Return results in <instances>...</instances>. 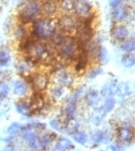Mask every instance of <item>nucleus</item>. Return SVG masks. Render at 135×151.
Here are the masks:
<instances>
[{"label": "nucleus", "mask_w": 135, "mask_h": 151, "mask_svg": "<svg viewBox=\"0 0 135 151\" xmlns=\"http://www.w3.org/2000/svg\"><path fill=\"white\" fill-rule=\"evenodd\" d=\"M42 15V2L39 0H30L22 7L19 13L20 21L22 24L32 23Z\"/></svg>", "instance_id": "7ed1b4c3"}, {"label": "nucleus", "mask_w": 135, "mask_h": 151, "mask_svg": "<svg viewBox=\"0 0 135 151\" xmlns=\"http://www.w3.org/2000/svg\"><path fill=\"white\" fill-rule=\"evenodd\" d=\"M123 0H111V6H112V8L113 7H117V6H120V5H123Z\"/></svg>", "instance_id": "79ce46f5"}, {"label": "nucleus", "mask_w": 135, "mask_h": 151, "mask_svg": "<svg viewBox=\"0 0 135 151\" xmlns=\"http://www.w3.org/2000/svg\"><path fill=\"white\" fill-rule=\"evenodd\" d=\"M128 35H129L128 29L123 24H116L111 30V36L117 42H123L125 39L128 38Z\"/></svg>", "instance_id": "9b49d317"}, {"label": "nucleus", "mask_w": 135, "mask_h": 151, "mask_svg": "<svg viewBox=\"0 0 135 151\" xmlns=\"http://www.w3.org/2000/svg\"><path fill=\"white\" fill-rule=\"evenodd\" d=\"M65 93H66V88H64L61 86H58V84L54 86L53 88H51V90H50V96L54 101L61 99L62 97L65 96Z\"/></svg>", "instance_id": "5701e85b"}, {"label": "nucleus", "mask_w": 135, "mask_h": 151, "mask_svg": "<svg viewBox=\"0 0 135 151\" xmlns=\"http://www.w3.org/2000/svg\"><path fill=\"white\" fill-rule=\"evenodd\" d=\"M105 111L103 110V107H96L95 109V112H94V116H92V119H94V122H95V125H99L100 122H102V120L104 119V116H105Z\"/></svg>", "instance_id": "2f4dec72"}, {"label": "nucleus", "mask_w": 135, "mask_h": 151, "mask_svg": "<svg viewBox=\"0 0 135 151\" xmlns=\"http://www.w3.org/2000/svg\"><path fill=\"white\" fill-rule=\"evenodd\" d=\"M121 65L125 68H132L135 65V57L133 53H123L121 57Z\"/></svg>", "instance_id": "bb28decb"}, {"label": "nucleus", "mask_w": 135, "mask_h": 151, "mask_svg": "<svg viewBox=\"0 0 135 151\" xmlns=\"http://www.w3.org/2000/svg\"><path fill=\"white\" fill-rule=\"evenodd\" d=\"M102 73H103V70H102V68H100V67L91 68V69H89V70H88V73H87V77H88V78H90V80H92V78H96L98 75H100Z\"/></svg>", "instance_id": "e433bc0d"}, {"label": "nucleus", "mask_w": 135, "mask_h": 151, "mask_svg": "<svg viewBox=\"0 0 135 151\" xmlns=\"http://www.w3.org/2000/svg\"><path fill=\"white\" fill-rule=\"evenodd\" d=\"M56 82H57V84L58 86H61L64 88H72L74 84V75L72 73H69L68 70H66V69H59V70H57V73H56Z\"/></svg>", "instance_id": "1a4fd4ad"}, {"label": "nucleus", "mask_w": 135, "mask_h": 151, "mask_svg": "<svg viewBox=\"0 0 135 151\" xmlns=\"http://www.w3.org/2000/svg\"><path fill=\"white\" fill-rule=\"evenodd\" d=\"M128 93H129V86H128V83L123 82L119 86H117V92H116V95H118L120 97H125Z\"/></svg>", "instance_id": "72a5a7b5"}, {"label": "nucleus", "mask_w": 135, "mask_h": 151, "mask_svg": "<svg viewBox=\"0 0 135 151\" xmlns=\"http://www.w3.org/2000/svg\"><path fill=\"white\" fill-rule=\"evenodd\" d=\"M32 65L34 63L31 61H29L27 58L23 60H20L19 63H16V69L17 72L23 76H28L31 74V68H32Z\"/></svg>", "instance_id": "dca6fc26"}, {"label": "nucleus", "mask_w": 135, "mask_h": 151, "mask_svg": "<svg viewBox=\"0 0 135 151\" xmlns=\"http://www.w3.org/2000/svg\"><path fill=\"white\" fill-rule=\"evenodd\" d=\"M116 92H117V84H116L114 82H110V83L105 84V86L102 88L100 96L106 99V98L112 97L113 95H116Z\"/></svg>", "instance_id": "6ab92c4d"}, {"label": "nucleus", "mask_w": 135, "mask_h": 151, "mask_svg": "<svg viewBox=\"0 0 135 151\" xmlns=\"http://www.w3.org/2000/svg\"><path fill=\"white\" fill-rule=\"evenodd\" d=\"M31 87L36 92H43L50 86V76L44 72H38L30 76Z\"/></svg>", "instance_id": "423d86ee"}, {"label": "nucleus", "mask_w": 135, "mask_h": 151, "mask_svg": "<svg viewBox=\"0 0 135 151\" xmlns=\"http://www.w3.org/2000/svg\"><path fill=\"white\" fill-rule=\"evenodd\" d=\"M39 139H40L42 151H46L49 150L52 143L57 139V135L56 133H44L42 134V136H39Z\"/></svg>", "instance_id": "ddd939ff"}, {"label": "nucleus", "mask_w": 135, "mask_h": 151, "mask_svg": "<svg viewBox=\"0 0 135 151\" xmlns=\"http://www.w3.org/2000/svg\"><path fill=\"white\" fill-rule=\"evenodd\" d=\"M65 126V129H66V132L68 133V134H72L73 135L74 133H76L77 130H79V125H77V122L73 119H68V121H67V124L66 125H64Z\"/></svg>", "instance_id": "7c9ffc66"}, {"label": "nucleus", "mask_w": 135, "mask_h": 151, "mask_svg": "<svg viewBox=\"0 0 135 151\" xmlns=\"http://www.w3.org/2000/svg\"><path fill=\"white\" fill-rule=\"evenodd\" d=\"M11 61V54L5 50H0V67L7 66Z\"/></svg>", "instance_id": "c9c22d12"}, {"label": "nucleus", "mask_w": 135, "mask_h": 151, "mask_svg": "<svg viewBox=\"0 0 135 151\" xmlns=\"http://www.w3.org/2000/svg\"><path fill=\"white\" fill-rule=\"evenodd\" d=\"M56 49H57L58 57L62 61H74L80 53V45L76 38L72 35H68L64 39L61 44Z\"/></svg>", "instance_id": "f03ea898"}, {"label": "nucleus", "mask_w": 135, "mask_h": 151, "mask_svg": "<svg viewBox=\"0 0 135 151\" xmlns=\"http://www.w3.org/2000/svg\"><path fill=\"white\" fill-rule=\"evenodd\" d=\"M15 109L16 112L23 116H31L32 112H31V107L29 105V103L25 101H19L15 104Z\"/></svg>", "instance_id": "f3484780"}, {"label": "nucleus", "mask_w": 135, "mask_h": 151, "mask_svg": "<svg viewBox=\"0 0 135 151\" xmlns=\"http://www.w3.org/2000/svg\"><path fill=\"white\" fill-rule=\"evenodd\" d=\"M14 37H15V39H16L17 42H21V40H23L25 38L28 37V35H27V29H25V24L19 23V24L14 28Z\"/></svg>", "instance_id": "393cba45"}, {"label": "nucleus", "mask_w": 135, "mask_h": 151, "mask_svg": "<svg viewBox=\"0 0 135 151\" xmlns=\"http://www.w3.org/2000/svg\"><path fill=\"white\" fill-rule=\"evenodd\" d=\"M72 148V142L67 137H59L56 139V150L67 151Z\"/></svg>", "instance_id": "412c9836"}, {"label": "nucleus", "mask_w": 135, "mask_h": 151, "mask_svg": "<svg viewBox=\"0 0 135 151\" xmlns=\"http://www.w3.org/2000/svg\"><path fill=\"white\" fill-rule=\"evenodd\" d=\"M110 149L112 151H125V149H123V147H120L118 143H113V144H111Z\"/></svg>", "instance_id": "a19ab883"}, {"label": "nucleus", "mask_w": 135, "mask_h": 151, "mask_svg": "<svg viewBox=\"0 0 135 151\" xmlns=\"http://www.w3.org/2000/svg\"><path fill=\"white\" fill-rule=\"evenodd\" d=\"M28 147H29L30 150L32 151H42V145H40L39 136L36 135V136H34L30 141H28Z\"/></svg>", "instance_id": "c756f323"}, {"label": "nucleus", "mask_w": 135, "mask_h": 151, "mask_svg": "<svg viewBox=\"0 0 135 151\" xmlns=\"http://www.w3.org/2000/svg\"><path fill=\"white\" fill-rule=\"evenodd\" d=\"M13 91L16 96L23 97L29 91V86L22 80H16V81L13 82Z\"/></svg>", "instance_id": "4468645a"}, {"label": "nucleus", "mask_w": 135, "mask_h": 151, "mask_svg": "<svg viewBox=\"0 0 135 151\" xmlns=\"http://www.w3.org/2000/svg\"><path fill=\"white\" fill-rule=\"evenodd\" d=\"M57 29L53 19L40 16L31 23V36L38 40H50Z\"/></svg>", "instance_id": "f257e3e1"}, {"label": "nucleus", "mask_w": 135, "mask_h": 151, "mask_svg": "<svg viewBox=\"0 0 135 151\" xmlns=\"http://www.w3.org/2000/svg\"><path fill=\"white\" fill-rule=\"evenodd\" d=\"M73 139L75 143H77V144H81V145H84L87 143V141H88V136H87V134L84 132H82V130H77L76 133H74L73 134Z\"/></svg>", "instance_id": "cd10ccee"}, {"label": "nucleus", "mask_w": 135, "mask_h": 151, "mask_svg": "<svg viewBox=\"0 0 135 151\" xmlns=\"http://www.w3.org/2000/svg\"><path fill=\"white\" fill-rule=\"evenodd\" d=\"M50 126H51V128H53L54 130H61L62 129L61 121L59 119H52L50 121Z\"/></svg>", "instance_id": "58836bf2"}, {"label": "nucleus", "mask_w": 135, "mask_h": 151, "mask_svg": "<svg viewBox=\"0 0 135 151\" xmlns=\"http://www.w3.org/2000/svg\"><path fill=\"white\" fill-rule=\"evenodd\" d=\"M111 16H112V20L114 22H123V20H126L127 16H128V9H127V7L125 5L113 7Z\"/></svg>", "instance_id": "f8f14e48"}, {"label": "nucleus", "mask_w": 135, "mask_h": 151, "mask_svg": "<svg viewBox=\"0 0 135 151\" xmlns=\"http://www.w3.org/2000/svg\"><path fill=\"white\" fill-rule=\"evenodd\" d=\"M1 101H2V97L0 96V104H1Z\"/></svg>", "instance_id": "37998d69"}, {"label": "nucleus", "mask_w": 135, "mask_h": 151, "mask_svg": "<svg viewBox=\"0 0 135 151\" xmlns=\"http://www.w3.org/2000/svg\"><path fill=\"white\" fill-rule=\"evenodd\" d=\"M74 4H75V0H60L59 8L66 14H71L72 12H74Z\"/></svg>", "instance_id": "a878e982"}, {"label": "nucleus", "mask_w": 135, "mask_h": 151, "mask_svg": "<svg viewBox=\"0 0 135 151\" xmlns=\"http://www.w3.org/2000/svg\"><path fill=\"white\" fill-rule=\"evenodd\" d=\"M77 111V104L76 101H68L65 109H64V113L66 115L67 119H73L75 113Z\"/></svg>", "instance_id": "4be33fe9"}, {"label": "nucleus", "mask_w": 135, "mask_h": 151, "mask_svg": "<svg viewBox=\"0 0 135 151\" xmlns=\"http://www.w3.org/2000/svg\"><path fill=\"white\" fill-rule=\"evenodd\" d=\"M54 1H58V0H54Z\"/></svg>", "instance_id": "c03bdc74"}, {"label": "nucleus", "mask_w": 135, "mask_h": 151, "mask_svg": "<svg viewBox=\"0 0 135 151\" xmlns=\"http://www.w3.org/2000/svg\"><path fill=\"white\" fill-rule=\"evenodd\" d=\"M82 91H83V88L82 87H80V88H77L75 91H74L73 93L71 95V98H69V101H77V98L81 96V93H82Z\"/></svg>", "instance_id": "ea45409f"}, {"label": "nucleus", "mask_w": 135, "mask_h": 151, "mask_svg": "<svg viewBox=\"0 0 135 151\" xmlns=\"http://www.w3.org/2000/svg\"><path fill=\"white\" fill-rule=\"evenodd\" d=\"M74 13H75V16L80 20L88 19L92 14V7L86 0H75Z\"/></svg>", "instance_id": "0eeeda50"}, {"label": "nucleus", "mask_w": 135, "mask_h": 151, "mask_svg": "<svg viewBox=\"0 0 135 151\" xmlns=\"http://www.w3.org/2000/svg\"><path fill=\"white\" fill-rule=\"evenodd\" d=\"M22 129V125H20L19 122H13L12 125H9V127L7 128V134L11 135V136H14L16 134H19Z\"/></svg>", "instance_id": "f704fd0d"}, {"label": "nucleus", "mask_w": 135, "mask_h": 151, "mask_svg": "<svg viewBox=\"0 0 135 151\" xmlns=\"http://www.w3.org/2000/svg\"><path fill=\"white\" fill-rule=\"evenodd\" d=\"M80 20L73 14H64L58 21V27L64 30L67 35H71L72 32H76L79 28Z\"/></svg>", "instance_id": "39448f33"}, {"label": "nucleus", "mask_w": 135, "mask_h": 151, "mask_svg": "<svg viewBox=\"0 0 135 151\" xmlns=\"http://www.w3.org/2000/svg\"><path fill=\"white\" fill-rule=\"evenodd\" d=\"M120 50L123 53H133L135 51V39L133 38H127L120 44Z\"/></svg>", "instance_id": "b1692460"}, {"label": "nucleus", "mask_w": 135, "mask_h": 151, "mask_svg": "<svg viewBox=\"0 0 135 151\" xmlns=\"http://www.w3.org/2000/svg\"><path fill=\"white\" fill-rule=\"evenodd\" d=\"M95 58L98 60V63H106L109 61V55H108V51L105 50L104 47H102V46H99L98 51H97V53H96V55H95Z\"/></svg>", "instance_id": "c85d7f7f"}, {"label": "nucleus", "mask_w": 135, "mask_h": 151, "mask_svg": "<svg viewBox=\"0 0 135 151\" xmlns=\"http://www.w3.org/2000/svg\"><path fill=\"white\" fill-rule=\"evenodd\" d=\"M117 137H118L119 143H121V144H128L135 137L134 129L129 126V125L123 124V125H120V126L118 127V129H117Z\"/></svg>", "instance_id": "6e6552de"}, {"label": "nucleus", "mask_w": 135, "mask_h": 151, "mask_svg": "<svg viewBox=\"0 0 135 151\" xmlns=\"http://www.w3.org/2000/svg\"><path fill=\"white\" fill-rule=\"evenodd\" d=\"M68 35L61 30L59 27H57V29H56V31H54V34L52 35V37L50 38V42H51V44L53 45V46H59L60 44H61L62 42H64V39L67 37Z\"/></svg>", "instance_id": "a211bd4d"}, {"label": "nucleus", "mask_w": 135, "mask_h": 151, "mask_svg": "<svg viewBox=\"0 0 135 151\" xmlns=\"http://www.w3.org/2000/svg\"><path fill=\"white\" fill-rule=\"evenodd\" d=\"M92 141L96 144H100V143H109L110 142V135L103 130H96L92 134Z\"/></svg>", "instance_id": "aec40b11"}, {"label": "nucleus", "mask_w": 135, "mask_h": 151, "mask_svg": "<svg viewBox=\"0 0 135 151\" xmlns=\"http://www.w3.org/2000/svg\"><path fill=\"white\" fill-rule=\"evenodd\" d=\"M116 106V99L113 97H110V98H106L104 103H103V110L105 111V113H110L111 111L114 109Z\"/></svg>", "instance_id": "473e14b6"}, {"label": "nucleus", "mask_w": 135, "mask_h": 151, "mask_svg": "<svg viewBox=\"0 0 135 151\" xmlns=\"http://www.w3.org/2000/svg\"><path fill=\"white\" fill-rule=\"evenodd\" d=\"M25 57L29 61L32 63H43L49 60L51 57V52H50V47L43 42H38L35 40V43L31 45V47L29 51L25 53Z\"/></svg>", "instance_id": "20e7f679"}, {"label": "nucleus", "mask_w": 135, "mask_h": 151, "mask_svg": "<svg viewBox=\"0 0 135 151\" xmlns=\"http://www.w3.org/2000/svg\"><path fill=\"white\" fill-rule=\"evenodd\" d=\"M131 1H134V0H131Z\"/></svg>", "instance_id": "a18cd8bd"}, {"label": "nucleus", "mask_w": 135, "mask_h": 151, "mask_svg": "<svg viewBox=\"0 0 135 151\" xmlns=\"http://www.w3.org/2000/svg\"><path fill=\"white\" fill-rule=\"evenodd\" d=\"M59 11V4L54 0H45L42 4V15L52 19Z\"/></svg>", "instance_id": "9d476101"}, {"label": "nucleus", "mask_w": 135, "mask_h": 151, "mask_svg": "<svg viewBox=\"0 0 135 151\" xmlns=\"http://www.w3.org/2000/svg\"><path fill=\"white\" fill-rule=\"evenodd\" d=\"M8 92H9L8 84L6 82H4V81H0V96L4 98V97H6L8 95Z\"/></svg>", "instance_id": "4c0bfd02"}, {"label": "nucleus", "mask_w": 135, "mask_h": 151, "mask_svg": "<svg viewBox=\"0 0 135 151\" xmlns=\"http://www.w3.org/2000/svg\"><path fill=\"white\" fill-rule=\"evenodd\" d=\"M84 101H86L87 105L96 107L99 104V101H100V95L98 93V91H96L94 89H90L84 95Z\"/></svg>", "instance_id": "2eb2a0df"}]
</instances>
